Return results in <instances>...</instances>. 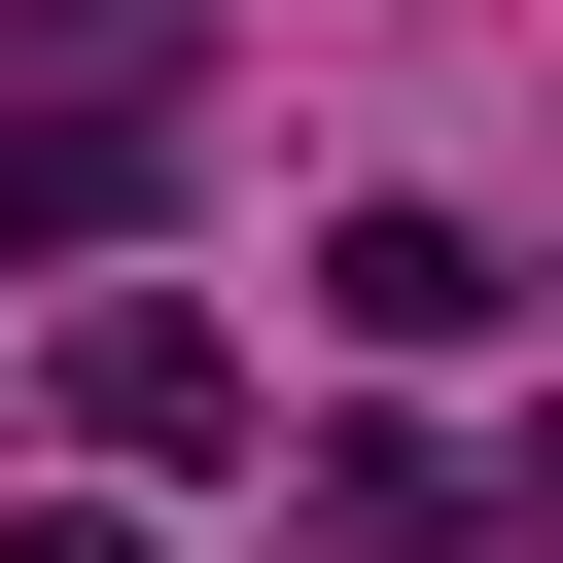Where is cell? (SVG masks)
Masks as SVG:
<instances>
[{
	"label": "cell",
	"mask_w": 563,
	"mask_h": 563,
	"mask_svg": "<svg viewBox=\"0 0 563 563\" xmlns=\"http://www.w3.org/2000/svg\"><path fill=\"white\" fill-rule=\"evenodd\" d=\"M317 317H352V352H493V317H528V282H493V246H457V211H352V246H317Z\"/></svg>",
	"instance_id": "cell-3"
},
{
	"label": "cell",
	"mask_w": 563,
	"mask_h": 563,
	"mask_svg": "<svg viewBox=\"0 0 563 563\" xmlns=\"http://www.w3.org/2000/svg\"><path fill=\"white\" fill-rule=\"evenodd\" d=\"M176 211V70L141 35H0V246H141Z\"/></svg>",
	"instance_id": "cell-1"
},
{
	"label": "cell",
	"mask_w": 563,
	"mask_h": 563,
	"mask_svg": "<svg viewBox=\"0 0 563 563\" xmlns=\"http://www.w3.org/2000/svg\"><path fill=\"white\" fill-rule=\"evenodd\" d=\"M211 422H246V352H211L176 282H106V317H70V457L141 493V457H211Z\"/></svg>",
	"instance_id": "cell-2"
},
{
	"label": "cell",
	"mask_w": 563,
	"mask_h": 563,
	"mask_svg": "<svg viewBox=\"0 0 563 563\" xmlns=\"http://www.w3.org/2000/svg\"><path fill=\"white\" fill-rule=\"evenodd\" d=\"M528 528H563V422H528Z\"/></svg>",
	"instance_id": "cell-5"
},
{
	"label": "cell",
	"mask_w": 563,
	"mask_h": 563,
	"mask_svg": "<svg viewBox=\"0 0 563 563\" xmlns=\"http://www.w3.org/2000/svg\"><path fill=\"white\" fill-rule=\"evenodd\" d=\"M0 563H176V528H141V493H35V528H0Z\"/></svg>",
	"instance_id": "cell-4"
}]
</instances>
